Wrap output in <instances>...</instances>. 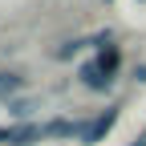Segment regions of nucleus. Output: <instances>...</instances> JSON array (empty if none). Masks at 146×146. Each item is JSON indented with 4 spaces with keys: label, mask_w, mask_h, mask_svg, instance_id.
<instances>
[{
    "label": "nucleus",
    "mask_w": 146,
    "mask_h": 146,
    "mask_svg": "<svg viewBox=\"0 0 146 146\" xmlns=\"http://www.w3.org/2000/svg\"><path fill=\"white\" fill-rule=\"evenodd\" d=\"M134 146H146V134H138V142H134Z\"/></svg>",
    "instance_id": "obj_9"
},
{
    "label": "nucleus",
    "mask_w": 146,
    "mask_h": 146,
    "mask_svg": "<svg viewBox=\"0 0 146 146\" xmlns=\"http://www.w3.org/2000/svg\"><path fill=\"white\" fill-rule=\"evenodd\" d=\"M81 130H85V122L57 118V122H49V126H45V138H81Z\"/></svg>",
    "instance_id": "obj_4"
},
{
    "label": "nucleus",
    "mask_w": 146,
    "mask_h": 146,
    "mask_svg": "<svg viewBox=\"0 0 146 146\" xmlns=\"http://www.w3.org/2000/svg\"><path fill=\"white\" fill-rule=\"evenodd\" d=\"M81 85H85V89H94V94H106V89L114 85V77H110V73H106L98 61H85V65H81Z\"/></svg>",
    "instance_id": "obj_3"
},
{
    "label": "nucleus",
    "mask_w": 146,
    "mask_h": 146,
    "mask_svg": "<svg viewBox=\"0 0 146 146\" xmlns=\"http://www.w3.org/2000/svg\"><path fill=\"white\" fill-rule=\"evenodd\" d=\"M98 65L110 73V77H114V73H118V65H122V53H118V45H106V49H102V57H98Z\"/></svg>",
    "instance_id": "obj_5"
},
{
    "label": "nucleus",
    "mask_w": 146,
    "mask_h": 146,
    "mask_svg": "<svg viewBox=\"0 0 146 146\" xmlns=\"http://www.w3.org/2000/svg\"><path fill=\"white\" fill-rule=\"evenodd\" d=\"M81 45H85V41H65V45L57 49V57H61V61H65V57H73V53H77Z\"/></svg>",
    "instance_id": "obj_7"
},
{
    "label": "nucleus",
    "mask_w": 146,
    "mask_h": 146,
    "mask_svg": "<svg viewBox=\"0 0 146 146\" xmlns=\"http://www.w3.org/2000/svg\"><path fill=\"white\" fill-rule=\"evenodd\" d=\"M8 110H12V114H16V118H29V110H33V102H12Z\"/></svg>",
    "instance_id": "obj_8"
},
{
    "label": "nucleus",
    "mask_w": 146,
    "mask_h": 146,
    "mask_svg": "<svg viewBox=\"0 0 146 146\" xmlns=\"http://www.w3.org/2000/svg\"><path fill=\"white\" fill-rule=\"evenodd\" d=\"M114 122H118V110H106V114H98L94 122H85V130H81V146H94V142H102L110 130H114Z\"/></svg>",
    "instance_id": "obj_2"
},
{
    "label": "nucleus",
    "mask_w": 146,
    "mask_h": 146,
    "mask_svg": "<svg viewBox=\"0 0 146 146\" xmlns=\"http://www.w3.org/2000/svg\"><path fill=\"white\" fill-rule=\"evenodd\" d=\"M36 138H45V126H36V122H25V126H0V142H8V146H33Z\"/></svg>",
    "instance_id": "obj_1"
},
{
    "label": "nucleus",
    "mask_w": 146,
    "mask_h": 146,
    "mask_svg": "<svg viewBox=\"0 0 146 146\" xmlns=\"http://www.w3.org/2000/svg\"><path fill=\"white\" fill-rule=\"evenodd\" d=\"M142 4H146V0H142Z\"/></svg>",
    "instance_id": "obj_10"
},
{
    "label": "nucleus",
    "mask_w": 146,
    "mask_h": 146,
    "mask_svg": "<svg viewBox=\"0 0 146 146\" xmlns=\"http://www.w3.org/2000/svg\"><path fill=\"white\" fill-rule=\"evenodd\" d=\"M16 89H25V77H16V73H0V98H12Z\"/></svg>",
    "instance_id": "obj_6"
}]
</instances>
